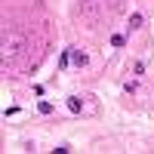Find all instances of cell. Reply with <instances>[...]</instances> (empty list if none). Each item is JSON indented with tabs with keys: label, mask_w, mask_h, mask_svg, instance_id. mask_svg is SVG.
I'll return each mask as SVG.
<instances>
[{
	"label": "cell",
	"mask_w": 154,
	"mask_h": 154,
	"mask_svg": "<svg viewBox=\"0 0 154 154\" xmlns=\"http://www.w3.org/2000/svg\"><path fill=\"white\" fill-rule=\"evenodd\" d=\"M22 37H9V40H3V62H12L19 53H22Z\"/></svg>",
	"instance_id": "cell-1"
},
{
	"label": "cell",
	"mask_w": 154,
	"mask_h": 154,
	"mask_svg": "<svg viewBox=\"0 0 154 154\" xmlns=\"http://www.w3.org/2000/svg\"><path fill=\"white\" fill-rule=\"evenodd\" d=\"M71 62H74V65H86V53L74 49V53H71Z\"/></svg>",
	"instance_id": "cell-2"
},
{
	"label": "cell",
	"mask_w": 154,
	"mask_h": 154,
	"mask_svg": "<svg viewBox=\"0 0 154 154\" xmlns=\"http://www.w3.org/2000/svg\"><path fill=\"white\" fill-rule=\"evenodd\" d=\"M111 46H117V49L126 46V37H123V34H114V37H111Z\"/></svg>",
	"instance_id": "cell-3"
},
{
	"label": "cell",
	"mask_w": 154,
	"mask_h": 154,
	"mask_svg": "<svg viewBox=\"0 0 154 154\" xmlns=\"http://www.w3.org/2000/svg\"><path fill=\"white\" fill-rule=\"evenodd\" d=\"M68 108H71V111L77 114V111H80V108H83V102H80V99H68Z\"/></svg>",
	"instance_id": "cell-4"
},
{
	"label": "cell",
	"mask_w": 154,
	"mask_h": 154,
	"mask_svg": "<svg viewBox=\"0 0 154 154\" xmlns=\"http://www.w3.org/2000/svg\"><path fill=\"white\" fill-rule=\"evenodd\" d=\"M142 22H145V19H142V16H139V12H136V16L130 19V28H142Z\"/></svg>",
	"instance_id": "cell-5"
},
{
	"label": "cell",
	"mask_w": 154,
	"mask_h": 154,
	"mask_svg": "<svg viewBox=\"0 0 154 154\" xmlns=\"http://www.w3.org/2000/svg\"><path fill=\"white\" fill-rule=\"evenodd\" d=\"M37 111H40V114H53V105H49V102H40V105H37Z\"/></svg>",
	"instance_id": "cell-6"
}]
</instances>
